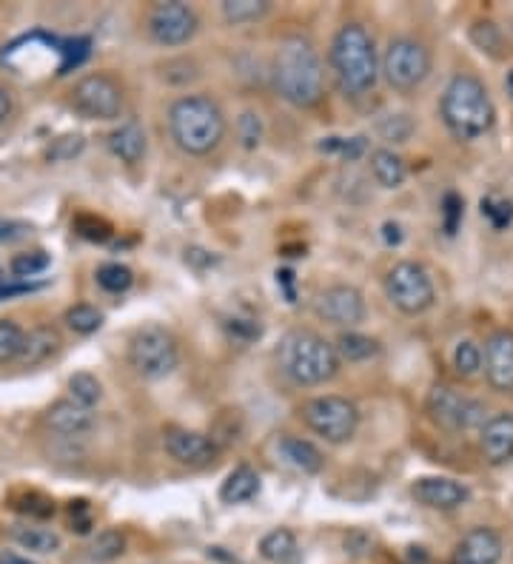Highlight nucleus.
Here are the masks:
<instances>
[{"instance_id":"1","label":"nucleus","mask_w":513,"mask_h":564,"mask_svg":"<svg viewBox=\"0 0 513 564\" xmlns=\"http://www.w3.org/2000/svg\"><path fill=\"white\" fill-rule=\"evenodd\" d=\"M271 83L288 106H317L325 94V72L317 46L305 35H285L274 49Z\"/></svg>"},{"instance_id":"32","label":"nucleus","mask_w":513,"mask_h":564,"mask_svg":"<svg viewBox=\"0 0 513 564\" xmlns=\"http://www.w3.org/2000/svg\"><path fill=\"white\" fill-rule=\"evenodd\" d=\"M72 228H75L77 237H83L89 243H109L114 234L112 223L100 214H92V211H80L72 220Z\"/></svg>"},{"instance_id":"9","label":"nucleus","mask_w":513,"mask_h":564,"mask_svg":"<svg viewBox=\"0 0 513 564\" xmlns=\"http://www.w3.org/2000/svg\"><path fill=\"white\" fill-rule=\"evenodd\" d=\"M385 297L405 317H419L437 302V288L428 268L417 260H399L385 274Z\"/></svg>"},{"instance_id":"29","label":"nucleus","mask_w":513,"mask_h":564,"mask_svg":"<svg viewBox=\"0 0 513 564\" xmlns=\"http://www.w3.org/2000/svg\"><path fill=\"white\" fill-rule=\"evenodd\" d=\"M220 12L228 26H251L266 18L271 12V3L268 0H223Z\"/></svg>"},{"instance_id":"40","label":"nucleus","mask_w":513,"mask_h":564,"mask_svg":"<svg viewBox=\"0 0 513 564\" xmlns=\"http://www.w3.org/2000/svg\"><path fill=\"white\" fill-rule=\"evenodd\" d=\"M237 140L248 151H254L263 143V120H260V114L243 112L237 117Z\"/></svg>"},{"instance_id":"17","label":"nucleus","mask_w":513,"mask_h":564,"mask_svg":"<svg viewBox=\"0 0 513 564\" xmlns=\"http://www.w3.org/2000/svg\"><path fill=\"white\" fill-rule=\"evenodd\" d=\"M43 425L63 439H80L97 425V416L92 408L77 405L75 399H57L55 405L46 408Z\"/></svg>"},{"instance_id":"30","label":"nucleus","mask_w":513,"mask_h":564,"mask_svg":"<svg viewBox=\"0 0 513 564\" xmlns=\"http://www.w3.org/2000/svg\"><path fill=\"white\" fill-rule=\"evenodd\" d=\"M126 553V536L117 530V527H109V530H100L95 539H92V545H89V559L92 562H114V559H120Z\"/></svg>"},{"instance_id":"3","label":"nucleus","mask_w":513,"mask_h":564,"mask_svg":"<svg viewBox=\"0 0 513 564\" xmlns=\"http://www.w3.org/2000/svg\"><path fill=\"white\" fill-rule=\"evenodd\" d=\"M277 368L297 388H317L340 374V354L334 342L311 328H291L277 342Z\"/></svg>"},{"instance_id":"49","label":"nucleus","mask_w":513,"mask_h":564,"mask_svg":"<svg viewBox=\"0 0 513 564\" xmlns=\"http://www.w3.org/2000/svg\"><path fill=\"white\" fill-rule=\"evenodd\" d=\"M0 280H3V271H0Z\"/></svg>"},{"instance_id":"42","label":"nucleus","mask_w":513,"mask_h":564,"mask_svg":"<svg viewBox=\"0 0 513 564\" xmlns=\"http://www.w3.org/2000/svg\"><path fill=\"white\" fill-rule=\"evenodd\" d=\"M223 328L234 339H240V342H251V339L263 337V325L257 320H251V317H228L223 322Z\"/></svg>"},{"instance_id":"36","label":"nucleus","mask_w":513,"mask_h":564,"mask_svg":"<svg viewBox=\"0 0 513 564\" xmlns=\"http://www.w3.org/2000/svg\"><path fill=\"white\" fill-rule=\"evenodd\" d=\"M454 371L462 379H474L482 371V348L471 342V339H462L454 348Z\"/></svg>"},{"instance_id":"7","label":"nucleus","mask_w":513,"mask_h":564,"mask_svg":"<svg viewBox=\"0 0 513 564\" xmlns=\"http://www.w3.org/2000/svg\"><path fill=\"white\" fill-rule=\"evenodd\" d=\"M300 419L311 433H317L328 445H345L357 436L360 408L340 394H320L300 405Z\"/></svg>"},{"instance_id":"24","label":"nucleus","mask_w":513,"mask_h":564,"mask_svg":"<svg viewBox=\"0 0 513 564\" xmlns=\"http://www.w3.org/2000/svg\"><path fill=\"white\" fill-rule=\"evenodd\" d=\"M300 542L294 536V530L288 527H274L260 539V556L268 564H297L300 562Z\"/></svg>"},{"instance_id":"20","label":"nucleus","mask_w":513,"mask_h":564,"mask_svg":"<svg viewBox=\"0 0 513 564\" xmlns=\"http://www.w3.org/2000/svg\"><path fill=\"white\" fill-rule=\"evenodd\" d=\"M502 559V539L491 527L468 530L454 550V564H499Z\"/></svg>"},{"instance_id":"14","label":"nucleus","mask_w":513,"mask_h":564,"mask_svg":"<svg viewBox=\"0 0 513 564\" xmlns=\"http://www.w3.org/2000/svg\"><path fill=\"white\" fill-rule=\"evenodd\" d=\"M163 448L177 465L189 470H206L220 459V445L211 439V433L177 428V425L163 431Z\"/></svg>"},{"instance_id":"2","label":"nucleus","mask_w":513,"mask_h":564,"mask_svg":"<svg viewBox=\"0 0 513 564\" xmlns=\"http://www.w3.org/2000/svg\"><path fill=\"white\" fill-rule=\"evenodd\" d=\"M328 63L340 89L348 97L368 94L382 75V60L374 35L357 20L342 23L334 32L331 46H328Z\"/></svg>"},{"instance_id":"27","label":"nucleus","mask_w":513,"mask_h":564,"mask_svg":"<svg viewBox=\"0 0 513 564\" xmlns=\"http://www.w3.org/2000/svg\"><path fill=\"white\" fill-rule=\"evenodd\" d=\"M340 362H368V359L380 357V342L374 337H365L357 331H342L340 339L334 342Z\"/></svg>"},{"instance_id":"23","label":"nucleus","mask_w":513,"mask_h":564,"mask_svg":"<svg viewBox=\"0 0 513 564\" xmlns=\"http://www.w3.org/2000/svg\"><path fill=\"white\" fill-rule=\"evenodd\" d=\"M260 493V473L251 465H237L220 485V502L223 505H246Z\"/></svg>"},{"instance_id":"10","label":"nucleus","mask_w":513,"mask_h":564,"mask_svg":"<svg viewBox=\"0 0 513 564\" xmlns=\"http://www.w3.org/2000/svg\"><path fill=\"white\" fill-rule=\"evenodd\" d=\"M425 414L442 431L462 433L482 428L488 422L485 405L474 396L462 394L451 385H434L425 396Z\"/></svg>"},{"instance_id":"34","label":"nucleus","mask_w":513,"mask_h":564,"mask_svg":"<svg viewBox=\"0 0 513 564\" xmlns=\"http://www.w3.org/2000/svg\"><path fill=\"white\" fill-rule=\"evenodd\" d=\"M66 325L75 331V334H80V337H89V334H95V331H100L103 328V311H97L95 305H89V302H80V305H72L69 311H66Z\"/></svg>"},{"instance_id":"11","label":"nucleus","mask_w":513,"mask_h":564,"mask_svg":"<svg viewBox=\"0 0 513 564\" xmlns=\"http://www.w3.org/2000/svg\"><path fill=\"white\" fill-rule=\"evenodd\" d=\"M72 109L86 120L112 123V120H120V114L126 109V92H123L120 80L109 72H92L75 83Z\"/></svg>"},{"instance_id":"21","label":"nucleus","mask_w":513,"mask_h":564,"mask_svg":"<svg viewBox=\"0 0 513 564\" xmlns=\"http://www.w3.org/2000/svg\"><path fill=\"white\" fill-rule=\"evenodd\" d=\"M106 146L112 151L114 157L120 160V163H126V166H137V163H143V157H146V149H149V143H146V132L129 120V123H120L114 132H109L106 137Z\"/></svg>"},{"instance_id":"43","label":"nucleus","mask_w":513,"mask_h":564,"mask_svg":"<svg viewBox=\"0 0 513 564\" xmlns=\"http://www.w3.org/2000/svg\"><path fill=\"white\" fill-rule=\"evenodd\" d=\"M471 40H474L476 46L482 49V52H494L496 46H499V32H496L494 23H488V20H479L474 29H471Z\"/></svg>"},{"instance_id":"26","label":"nucleus","mask_w":513,"mask_h":564,"mask_svg":"<svg viewBox=\"0 0 513 564\" xmlns=\"http://www.w3.org/2000/svg\"><path fill=\"white\" fill-rule=\"evenodd\" d=\"M371 174L382 188H399L408 180V166L397 151L377 149L371 154Z\"/></svg>"},{"instance_id":"5","label":"nucleus","mask_w":513,"mask_h":564,"mask_svg":"<svg viewBox=\"0 0 513 564\" xmlns=\"http://www.w3.org/2000/svg\"><path fill=\"white\" fill-rule=\"evenodd\" d=\"M439 117L456 140L474 143L494 129L496 106L485 83L479 77L462 72L448 80L439 100Z\"/></svg>"},{"instance_id":"33","label":"nucleus","mask_w":513,"mask_h":564,"mask_svg":"<svg viewBox=\"0 0 513 564\" xmlns=\"http://www.w3.org/2000/svg\"><path fill=\"white\" fill-rule=\"evenodd\" d=\"M69 399H75L77 405L95 408L97 402L103 399V385L95 374L89 371H77L69 376Z\"/></svg>"},{"instance_id":"39","label":"nucleus","mask_w":513,"mask_h":564,"mask_svg":"<svg viewBox=\"0 0 513 564\" xmlns=\"http://www.w3.org/2000/svg\"><path fill=\"white\" fill-rule=\"evenodd\" d=\"M12 274L18 277V280H29V277H35L40 271H46L49 268V254L43 251V248H35V251H23L18 254L15 260H12Z\"/></svg>"},{"instance_id":"35","label":"nucleus","mask_w":513,"mask_h":564,"mask_svg":"<svg viewBox=\"0 0 513 564\" xmlns=\"http://www.w3.org/2000/svg\"><path fill=\"white\" fill-rule=\"evenodd\" d=\"M479 208H482V217H485V220L491 223V228H496V231H505V228L513 223V200L502 197V194H485Z\"/></svg>"},{"instance_id":"47","label":"nucleus","mask_w":513,"mask_h":564,"mask_svg":"<svg viewBox=\"0 0 513 564\" xmlns=\"http://www.w3.org/2000/svg\"><path fill=\"white\" fill-rule=\"evenodd\" d=\"M0 564H32L29 559H23L18 553H0Z\"/></svg>"},{"instance_id":"22","label":"nucleus","mask_w":513,"mask_h":564,"mask_svg":"<svg viewBox=\"0 0 513 564\" xmlns=\"http://www.w3.org/2000/svg\"><path fill=\"white\" fill-rule=\"evenodd\" d=\"M63 345V337L60 331L52 328V325H38L35 331H29L26 339H23V351H20L18 362L23 368H38L43 362L55 357Z\"/></svg>"},{"instance_id":"46","label":"nucleus","mask_w":513,"mask_h":564,"mask_svg":"<svg viewBox=\"0 0 513 564\" xmlns=\"http://www.w3.org/2000/svg\"><path fill=\"white\" fill-rule=\"evenodd\" d=\"M15 112V100H12V92L0 86V129L9 123V117Z\"/></svg>"},{"instance_id":"48","label":"nucleus","mask_w":513,"mask_h":564,"mask_svg":"<svg viewBox=\"0 0 513 564\" xmlns=\"http://www.w3.org/2000/svg\"><path fill=\"white\" fill-rule=\"evenodd\" d=\"M505 89H508V94L513 97V69L508 72V77H505Z\"/></svg>"},{"instance_id":"44","label":"nucleus","mask_w":513,"mask_h":564,"mask_svg":"<svg viewBox=\"0 0 513 564\" xmlns=\"http://www.w3.org/2000/svg\"><path fill=\"white\" fill-rule=\"evenodd\" d=\"M32 234V226L23 223V220H3L0 217V245L3 243H18L23 237Z\"/></svg>"},{"instance_id":"45","label":"nucleus","mask_w":513,"mask_h":564,"mask_svg":"<svg viewBox=\"0 0 513 564\" xmlns=\"http://www.w3.org/2000/svg\"><path fill=\"white\" fill-rule=\"evenodd\" d=\"M69 525L72 530L77 533H89V527H92V513H89V505L83 502V499H77L69 505Z\"/></svg>"},{"instance_id":"19","label":"nucleus","mask_w":513,"mask_h":564,"mask_svg":"<svg viewBox=\"0 0 513 564\" xmlns=\"http://www.w3.org/2000/svg\"><path fill=\"white\" fill-rule=\"evenodd\" d=\"M479 448L485 453L488 465L502 468L513 462V414L491 416L479 428Z\"/></svg>"},{"instance_id":"41","label":"nucleus","mask_w":513,"mask_h":564,"mask_svg":"<svg viewBox=\"0 0 513 564\" xmlns=\"http://www.w3.org/2000/svg\"><path fill=\"white\" fill-rule=\"evenodd\" d=\"M462 214H465L462 197H459L456 191H448V194L442 197V228H445L448 237H454L456 234V228L462 223Z\"/></svg>"},{"instance_id":"28","label":"nucleus","mask_w":513,"mask_h":564,"mask_svg":"<svg viewBox=\"0 0 513 564\" xmlns=\"http://www.w3.org/2000/svg\"><path fill=\"white\" fill-rule=\"evenodd\" d=\"M9 505L12 510H18L29 519H52L55 516V502L52 496H46L43 490L35 488H20L9 496Z\"/></svg>"},{"instance_id":"16","label":"nucleus","mask_w":513,"mask_h":564,"mask_svg":"<svg viewBox=\"0 0 513 564\" xmlns=\"http://www.w3.org/2000/svg\"><path fill=\"white\" fill-rule=\"evenodd\" d=\"M411 496L417 499L422 508L451 513V510L468 505L471 490L465 488L462 482H456V479H448V476H419L417 482L411 485Z\"/></svg>"},{"instance_id":"15","label":"nucleus","mask_w":513,"mask_h":564,"mask_svg":"<svg viewBox=\"0 0 513 564\" xmlns=\"http://www.w3.org/2000/svg\"><path fill=\"white\" fill-rule=\"evenodd\" d=\"M482 368L485 379L496 394H513V331L499 328L485 339L482 348Z\"/></svg>"},{"instance_id":"4","label":"nucleus","mask_w":513,"mask_h":564,"mask_svg":"<svg viewBox=\"0 0 513 564\" xmlns=\"http://www.w3.org/2000/svg\"><path fill=\"white\" fill-rule=\"evenodd\" d=\"M228 123L209 94H186L169 106V137L189 157H206L226 140Z\"/></svg>"},{"instance_id":"8","label":"nucleus","mask_w":513,"mask_h":564,"mask_svg":"<svg viewBox=\"0 0 513 564\" xmlns=\"http://www.w3.org/2000/svg\"><path fill=\"white\" fill-rule=\"evenodd\" d=\"M382 60V77L385 83L399 94L417 92L419 86L431 75V49L422 40L411 38V35H399L391 38V43L385 46Z\"/></svg>"},{"instance_id":"6","label":"nucleus","mask_w":513,"mask_h":564,"mask_svg":"<svg viewBox=\"0 0 513 564\" xmlns=\"http://www.w3.org/2000/svg\"><path fill=\"white\" fill-rule=\"evenodd\" d=\"M126 359L140 379L160 382L180 368V342L160 322H146L134 328L126 342Z\"/></svg>"},{"instance_id":"12","label":"nucleus","mask_w":513,"mask_h":564,"mask_svg":"<svg viewBox=\"0 0 513 564\" xmlns=\"http://www.w3.org/2000/svg\"><path fill=\"white\" fill-rule=\"evenodd\" d=\"M146 29H149V38L163 46V49H180L191 40L197 38L200 32V15L197 9L189 3H180V0H169V3H157L149 20H146Z\"/></svg>"},{"instance_id":"13","label":"nucleus","mask_w":513,"mask_h":564,"mask_svg":"<svg viewBox=\"0 0 513 564\" xmlns=\"http://www.w3.org/2000/svg\"><path fill=\"white\" fill-rule=\"evenodd\" d=\"M314 314L328 325H337V328H357L368 317V305L365 297L357 285H348V282H334L323 291L314 294L311 302Z\"/></svg>"},{"instance_id":"25","label":"nucleus","mask_w":513,"mask_h":564,"mask_svg":"<svg viewBox=\"0 0 513 564\" xmlns=\"http://www.w3.org/2000/svg\"><path fill=\"white\" fill-rule=\"evenodd\" d=\"M9 536H12V542H15V545H20L23 550H29V553H40V556L57 553L60 545H63L55 530H49V527H38V525H15L12 530H9Z\"/></svg>"},{"instance_id":"38","label":"nucleus","mask_w":513,"mask_h":564,"mask_svg":"<svg viewBox=\"0 0 513 564\" xmlns=\"http://www.w3.org/2000/svg\"><path fill=\"white\" fill-rule=\"evenodd\" d=\"M83 149H86V137H83V134H60L57 140L49 143L46 160H52V163H69V160L80 157Z\"/></svg>"},{"instance_id":"37","label":"nucleus","mask_w":513,"mask_h":564,"mask_svg":"<svg viewBox=\"0 0 513 564\" xmlns=\"http://www.w3.org/2000/svg\"><path fill=\"white\" fill-rule=\"evenodd\" d=\"M23 339L26 331L15 320H0V365L6 362H18L23 351Z\"/></svg>"},{"instance_id":"31","label":"nucleus","mask_w":513,"mask_h":564,"mask_svg":"<svg viewBox=\"0 0 513 564\" xmlns=\"http://www.w3.org/2000/svg\"><path fill=\"white\" fill-rule=\"evenodd\" d=\"M95 280L106 294H126L134 285V271L123 263H103L95 271Z\"/></svg>"},{"instance_id":"18","label":"nucleus","mask_w":513,"mask_h":564,"mask_svg":"<svg viewBox=\"0 0 513 564\" xmlns=\"http://www.w3.org/2000/svg\"><path fill=\"white\" fill-rule=\"evenodd\" d=\"M274 451H277V462L285 468L297 470L303 476H317L325 468L323 451L308 442L303 436H291V433H280L277 442H274Z\"/></svg>"}]
</instances>
